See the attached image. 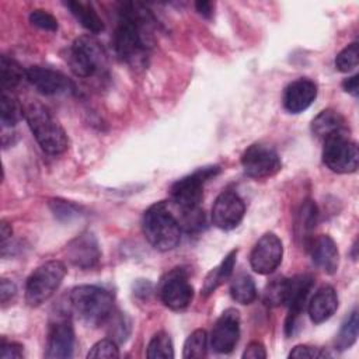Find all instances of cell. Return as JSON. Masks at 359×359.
Listing matches in <instances>:
<instances>
[{
	"instance_id": "f1b7e54d",
	"label": "cell",
	"mask_w": 359,
	"mask_h": 359,
	"mask_svg": "<svg viewBox=\"0 0 359 359\" xmlns=\"http://www.w3.org/2000/svg\"><path fill=\"white\" fill-rule=\"evenodd\" d=\"M208 352V334L205 330H195L187 338L184 344L182 356L185 359H199L205 358Z\"/></svg>"
},
{
	"instance_id": "4fadbf2b",
	"label": "cell",
	"mask_w": 359,
	"mask_h": 359,
	"mask_svg": "<svg viewBox=\"0 0 359 359\" xmlns=\"http://www.w3.org/2000/svg\"><path fill=\"white\" fill-rule=\"evenodd\" d=\"M74 348V330L69 317H57L49 325L45 358L69 359Z\"/></svg>"
},
{
	"instance_id": "603a6c76",
	"label": "cell",
	"mask_w": 359,
	"mask_h": 359,
	"mask_svg": "<svg viewBox=\"0 0 359 359\" xmlns=\"http://www.w3.org/2000/svg\"><path fill=\"white\" fill-rule=\"evenodd\" d=\"M0 77L3 91H13L24 79L27 80V69H22L13 57L3 55L0 59Z\"/></svg>"
},
{
	"instance_id": "83f0119b",
	"label": "cell",
	"mask_w": 359,
	"mask_h": 359,
	"mask_svg": "<svg viewBox=\"0 0 359 359\" xmlns=\"http://www.w3.org/2000/svg\"><path fill=\"white\" fill-rule=\"evenodd\" d=\"M146 355L149 359H172L174 348L170 335L164 331L156 332L147 345Z\"/></svg>"
},
{
	"instance_id": "8d00e7d4",
	"label": "cell",
	"mask_w": 359,
	"mask_h": 359,
	"mask_svg": "<svg viewBox=\"0 0 359 359\" xmlns=\"http://www.w3.org/2000/svg\"><path fill=\"white\" fill-rule=\"evenodd\" d=\"M265 358H266L265 346L258 341L250 342L243 353V359H265Z\"/></svg>"
},
{
	"instance_id": "cb8c5ba5",
	"label": "cell",
	"mask_w": 359,
	"mask_h": 359,
	"mask_svg": "<svg viewBox=\"0 0 359 359\" xmlns=\"http://www.w3.org/2000/svg\"><path fill=\"white\" fill-rule=\"evenodd\" d=\"M317 217H318V210L316 203L310 199L304 201L296 219V236L300 237L303 240V244L306 245L311 240L310 233L317 224Z\"/></svg>"
},
{
	"instance_id": "8992f818",
	"label": "cell",
	"mask_w": 359,
	"mask_h": 359,
	"mask_svg": "<svg viewBox=\"0 0 359 359\" xmlns=\"http://www.w3.org/2000/svg\"><path fill=\"white\" fill-rule=\"evenodd\" d=\"M67 62L76 76L87 79L105 67L107 53L94 36L83 35L72 43Z\"/></svg>"
},
{
	"instance_id": "4dcf8cb0",
	"label": "cell",
	"mask_w": 359,
	"mask_h": 359,
	"mask_svg": "<svg viewBox=\"0 0 359 359\" xmlns=\"http://www.w3.org/2000/svg\"><path fill=\"white\" fill-rule=\"evenodd\" d=\"M359 63V46L356 42L345 46L335 57V67L342 73L352 72Z\"/></svg>"
},
{
	"instance_id": "30bf717a",
	"label": "cell",
	"mask_w": 359,
	"mask_h": 359,
	"mask_svg": "<svg viewBox=\"0 0 359 359\" xmlns=\"http://www.w3.org/2000/svg\"><path fill=\"white\" fill-rule=\"evenodd\" d=\"M160 299L171 310H184L194 297V287L182 268H174L161 279Z\"/></svg>"
},
{
	"instance_id": "7c38bea8",
	"label": "cell",
	"mask_w": 359,
	"mask_h": 359,
	"mask_svg": "<svg viewBox=\"0 0 359 359\" xmlns=\"http://www.w3.org/2000/svg\"><path fill=\"white\" fill-rule=\"evenodd\" d=\"M240 338V314L236 309H226L210 332V348L217 353H230Z\"/></svg>"
},
{
	"instance_id": "277c9868",
	"label": "cell",
	"mask_w": 359,
	"mask_h": 359,
	"mask_svg": "<svg viewBox=\"0 0 359 359\" xmlns=\"http://www.w3.org/2000/svg\"><path fill=\"white\" fill-rule=\"evenodd\" d=\"M142 229L146 240L158 251H170L180 244L181 227L165 202H157L144 212Z\"/></svg>"
},
{
	"instance_id": "7402d4cb",
	"label": "cell",
	"mask_w": 359,
	"mask_h": 359,
	"mask_svg": "<svg viewBox=\"0 0 359 359\" xmlns=\"http://www.w3.org/2000/svg\"><path fill=\"white\" fill-rule=\"evenodd\" d=\"M65 6L70 10L74 18L91 34H100L104 31V22L95 8L90 3L84 1H67Z\"/></svg>"
},
{
	"instance_id": "60d3db41",
	"label": "cell",
	"mask_w": 359,
	"mask_h": 359,
	"mask_svg": "<svg viewBox=\"0 0 359 359\" xmlns=\"http://www.w3.org/2000/svg\"><path fill=\"white\" fill-rule=\"evenodd\" d=\"M11 226L7 223V222H1V226H0V236H1V245L7 244V240L11 238Z\"/></svg>"
},
{
	"instance_id": "ffe728a7",
	"label": "cell",
	"mask_w": 359,
	"mask_h": 359,
	"mask_svg": "<svg viewBox=\"0 0 359 359\" xmlns=\"http://www.w3.org/2000/svg\"><path fill=\"white\" fill-rule=\"evenodd\" d=\"M311 132L317 139L324 142L331 136L348 133L349 129L346 126L345 118L338 111L324 109L313 119Z\"/></svg>"
},
{
	"instance_id": "f35d334b",
	"label": "cell",
	"mask_w": 359,
	"mask_h": 359,
	"mask_svg": "<svg viewBox=\"0 0 359 359\" xmlns=\"http://www.w3.org/2000/svg\"><path fill=\"white\" fill-rule=\"evenodd\" d=\"M342 88H344L346 93H349V94H352L353 97H356L358 93H359V76H358V74H353V76H351V77H346V79L342 81Z\"/></svg>"
},
{
	"instance_id": "d6986e66",
	"label": "cell",
	"mask_w": 359,
	"mask_h": 359,
	"mask_svg": "<svg viewBox=\"0 0 359 359\" xmlns=\"http://www.w3.org/2000/svg\"><path fill=\"white\" fill-rule=\"evenodd\" d=\"M338 309V296L332 286H323L320 287L316 294L311 297L307 311L310 316V320L314 324H321L332 317V314Z\"/></svg>"
},
{
	"instance_id": "836d02e7",
	"label": "cell",
	"mask_w": 359,
	"mask_h": 359,
	"mask_svg": "<svg viewBox=\"0 0 359 359\" xmlns=\"http://www.w3.org/2000/svg\"><path fill=\"white\" fill-rule=\"evenodd\" d=\"M50 209L53 212V215L59 219V220H70L76 216H79L80 213V208L72 202L67 201H62V199H52L50 201Z\"/></svg>"
},
{
	"instance_id": "3957f363",
	"label": "cell",
	"mask_w": 359,
	"mask_h": 359,
	"mask_svg": "<svg viewBox=\"0 0 359 359\" xmlns=\"http://www.w3.org/2000/svg\"><path fill=\"white\" fill-rule=\"evenodd\" d=\"M70 310L86 324L97 327L105 324L115 313L114 296L104 287L81 285L69 294Z\"/></svg>"
},
{
	"instance_id": "5bb4252c",
	"label": "cell",
	"mask_w": 359,
	"mask_h": 359,
	"mask_svg": "<svg viewBox=\"0 0 359 359\" xmlns=\"http://www.w3.org/2000/svg\"><path fill=\"white\" fill-rule=\"evenodd\" d=\"M244 212L245 206L238 194L234 191H223L212 206V222L222 230H231L240 224Z\"/></svg>"
},
{
	"instance_id": "d6a6232c",
	"label": "cell",
	"mask_w": 359,
	"mask_h": 359,
	"mask_svg": "<svg viewBox=\"0 0 359 359\" xmlns=\"http://www.w3.org/2000/svg\"><path fill=\"white\" fill-rule=\"evenodd\" d=\"M29 22L34 27L43 31H49V32L57 31V20L46 10H41V8L32 10L29 14Z\"/></svg>"
},
{
	"instance_id": "74e56055",
	"label": "cell",
	"mask_w": 359,
	"mask_h": 359,
	"mask_svg": "<svg viewBox=\"0 0 359 359\" xmlns=\"http://www.w3.org/2000/svg\"><path fill=\"white\" fill-rule=\"evenodd\" d=\"M17 294L15 285L8 279H1L0 282V300L1 304L6 306L8 302H11Z\"/></svg>"
},
{
	"instance_id": "e0dca14e",
	"label": "cell",
	"mask_w": 359,
	"mask_h": 359,
	"mask_svg": "<svg viewBox=\"0 0 359 359\" xmlns=\"http://www.w3.org/2000/svg\"><path fill=\"white\" fill-rule=\"evenodd\" d=\"M317 97V84L309 79H297L287 84L283 91V107L290 114L307 109Z\"/></svg>"
},
{
	"instance_id": "52a82bcc",
	"label": "cell",
	"mask_w": 359,
	"mask_h": 359,
	"mask_svg": "<svg viewBox=\"0 0 359 359\" xmlns=\"http://www.w3.org/2000/svg\"><path fill=\"white\" fill-rule=\"evenodd\" d=\"M220 168L217 165L202 167L192 174L180 178L170 188L171 201L180 208V210L199 208L203 198V185L206 181L217 175Z\"/></svg>"
},
{
	"instance_id": "ab89813d",
	"label": "cell",
	"mask_w": 359,
	"mask_h": 359,
	"mask_svg": "<svg viewBox=\"0 0 359 359\" xmlns=\"http://www.w3.org/2000/svg\"><path fill=\"white\" fill-rule=\"evenodd\" d=\"M195 7H196V11H198L201 15L206 17V18H209V17L212 15V13H213L212 3H210V1H206V0L196 1V3H195Z\"/></svg>"
},
{
	"instance_id": "6da1fadb",
	"label": "cell",
	"mask_w": 359,
	"mask_h": 359,
	"mask_svg": "<svg viewBox=\"0 0 359 359\" xmlns=\"http://www.w3.org/2000/svg\"><path fill=\"white\" fill-rule=\"evenodd\" d=\"M156 18L139 1H126L119 7L118 25L114 34L116 56L130 65L143 63L151 46V29Z\"/></svg>"
},
{
	"instance_id": "8fae6325",
	"label": "cell",
	"mask_w": 359,
	"mask_h": 359,
	"mask_svg": "<svg viewBox=\"0 0 359 359\" xmlns=\"http://www.w3.org/2000/svg\"><path fill=\"white\" fill-rule=\"evenodd\" d=\"M283 245L273 233H265L252 247L250 254L251 268L261 275L272 273L282 262Z\"/></svg>"
},
{
	"instance_id": "e575fe53",
	"label": "cell",
	"mask_w": 359,
	"mask_h": 359,
	"mask_svg": "<svg viewBox=\"0 0 359 359\" xmlns=\"http://www.w3.org/2000/svg\"><path fill=\"white\" fill-rule=\"evenodd\" d=\"M328 356L327 352L321 351L320 348H314V346H309V345H297L292 349V352L289 353V358H324Z\"/></svg>"
},
{
	"instance_id": "7a4b0ae2",
	"label": "cell",
	"mask_w": 359,
	"mask_h": 359,
	"mask_svg": "<svg viewBox=\"0 0 359 359\" xmlns=\"http://www.w3.org/2000/svg\"><path fill=\"white\" fill-rule=\"evenodd\" d=\"M24 118L41 149L52 156L69 149V137L52 112L41 102L31 101L24 108Z\"/></svg>"
},
{
	"instance_id": "ba28073f",
	"label": "cell",
	"mask_w": 359,
	"mask_h": 359,
	"mask_svg": "<svg viewBox=\"0 0 359 359\" xmlns=\"http://www.w3.org/2000/svg\"><path fill=\"white\" fill-rule=\"evenodd\" d=\"M323 161L337 174L353 172L359 165L358 144L349 139L348 133L331 136L324 140Z\"/></svg>"
},
{
	"instance_id": "4316f807",
	"label": "cell",
	"mask_w": 359,
	"mask_h": 359,
	"mask_svg": "<svg viewBox=\"0 0 359 359\" xmlns=\"http://www.w3.org/2000/svg\"><path fill=\"white\" fill-rule=\"evenodd\" d=\"M358 328H359V320H358V311L353 310L349 317L345 320L342 327L339 328V332L335 338V348L338 351L349 349L358 338Z\"/></svg>"
},
{
	"instance_id": "f546056e",
	"label": "cell",
	"mask_w": 359,
	"mask_h": 359,
	"mask_svg": "<svg viewBox=\"0 0 359 359\" xmlns=\"http://www.w3.org/2000/svg\"><path fill=\"white\" fill-rule=\"evenodd\" d=\"M178 223H180V227L188 233L201 231L205 227V213L201 209V206L181 210Z\"/></svg>"
},
{
	"instance_id": "5b68a950",
	"label": "cell",
	"mask_w": 359,
	"mask_h": 359,
	"mask_svg": "<svg viewBox=\"0 0 359 359\" xmlns=\"http://www.w3.org/2000/svg\"><path fill=\"white\" fill-rule=\"evenodd\" d=\"M66 275V266L62 261H48L38 266L27 279L25 302L31 307L45 303L60 286Z\"/></svg>"
},
{
	"instance_id": "d4e9b609",
	"label": "cell",
	"mask_w": 359,
	"mask_h": 359,
	"mask_svg": "<svg viewBox=\"0 0 359 359\" xmlns=\"http://www.w3.org/2000/svg\"><path fill=\"white\" fill-rule=\"evenodd\" d=\"M24 118V108L11 91H3L0 105V121L3 128H13Z\"/></svg>"
},
{
	"instance_id": "44dd1931",
	"label": "cell",
	"mask_w": 359,
	"mask_h": 359,
	"mask_svg": "<svg viewBox=\"0 0 359 359\" xmlns=\"http://www.w3.org/2000/svg\"><path fill=\"white\" fill-rule=\"evenodd\" d=\"M236 257H237V250L230 251L223 258V261L206 275L203 286H202V292H201L205 297L209 296L210 293H213L223 282H226L231 276L234 264H236Z\"/></svg>"
},
{
	"instance_id": "9c48e42d",
	"label": "cell",
	"mask_w": 359,
	"mask_h": 359,
	"mask_svg": "<svg viewBox=\"0 0 359 359\" xmlns=\"http://www.w3.org/2000/svg\"><path fill=\"white\" fill-rule=\"evenodd\" d=\"M244 172L251 178H269L280 171L282 163L278 153L265 144L254 143L241 156Z\"/></svg>"
},
{
	"instance_id": "d590c367",
	"label": "cell",
	"mask_w": 359,
	"mask_h": 359,
	"mask_svg": "<svg viewBox=\"0 0 359 359\" xmlns=\"http://www.w3.org/2000/svg\"><path fill=\"white\" fill-rule=\"evenodd\" d=\"M22 356H24L22 345L17 342H7V341L1 342V348H0L1 359H21Z\"/></svg>"
},
{
	"instance_id": "9a60e30c",
	"label": "cell",
	"mask_w": 359,
	"mask_h": 359,
	"mask_svg": "<svg viewBox=\"0 0 359 359\" xmlns=\"http://www.w3.org/2000/svg\"><path fill=\"white\" fill-rule=\"evenodd\" d=\"M27 81L43 95L63 94L73 87L63 73L41 66H31L27 69Z\"/></svg>"
},
{
	"instance_id": "2e32d148",
	"label": "cell",
	"mask_w": 359,
	"mask_h": 359,
	"mask_svg": "<svg viewBox=\"0 0 359 359\" xmlns=\"http://www.w3.org/2000/svg\"><path fill=\"white\" fill-rule=\"evenodd\" d=\"M67 258L80 269L94 268L101 258V251L95 236L90 231H84L73 238L67 244Z\"/></svg>"
},
{
	"instance_id": "484cf974",
	"label": "cell",
	"mask_w": 359,
	"mask_h": 359,
	"mask_svg": "<svg viewBox=\"0 0 359 359\" xmlns=\"http://www.w3.org/2000/svg\"><path fill=\"white\" fill-rule=\"evenodd\" d=\"M230 294L240 304H250L257 299V287L250 275H237L230 285Z\"/></svg>"
},
{
	"instance_id": "ac0fdd59",
	"label": "cell",
	"mask_w": 359,
	"mask_h": 359,
	"mask_svg": "<svg viewBox=\"0 0 359 359\" xmlns=\"http://www.w3.org/2000/svg\"><path fill=\"white\" fill-rule=\"evenodd\" d=\"M307 245L311 258L318 268H321L328 275L337 272L339 265V252L335 241L330 236L321 234L316 238H311Z\"/></svg>"
},
{
	"instance_id": "1f68e13d",
	"label": "cell",
	"mask_w": 359,
	"mask_h": 359,
	"mask_svg": "<svg viewBox=\"0 0 359 359\" xmlns=\"http://www.w3.org/2000/svg\"><path fill=\"white\" fill-rule=\"evenodd\" d=\"M119 356V351L116 342L114 339H101L93 345L88 351V359H116Z\"/></svg>"
}]
</instances>
